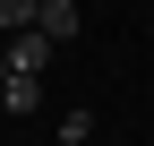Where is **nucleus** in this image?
<instances>
[{"label":"nucleus","instance_id":"39448f33","mask_svg":"<svg viewBox=\"0 0 154 146\" xmlns=\"http://www.w3.org/2000/svg\"><path fill=\"white\" fill-rule=\"evenodd\" d=\"M94 138V112H60V146H86Z\"/></svg>","mask_w":154,"mask_h":146},{"label":"nucleus","instance_id":"f03ea898","mask_svg":"<svg viewBox=\"0 0 154 146\" xmlns=\"http://www.w3.org/2000/svg\"><path fill=\"white\" fill-rule=\"evenodd\" d=\"M0 69H9V78H43V69H51V43H43V34H17V43L0 52Z\"/></svg>","mask_w":154,"mask_h":146},{"label":"nucleus","instance_id":"20e7f679","mask_svg":"<svg viewBox=\"0 0 154 146\" xmlns=\"http://www.w3.org/2000/svg\"><path fill=\"white\" fill-rule=\"evenodd\" d=\"M0 26H9V43H17V34H34V9L26 0H0Z\"/></svg>","mask_w":154,"mask_h":146},{"label":"nucleus","instance_id":"f257e3e1","mask_svg":"<svg viewBox=\"0 0 154 146\" xmlns=\"http://www.w3.org/2000/svg\"><path fill=\"white\" fill-rule=\"evenodd\" d=\"M77 26H86V17H77V0H43V9H34V34H43L51 52H60V43H77Z\"/></svg>","mask_w":154,"mask_h":146},{"label":"nucleus","instance_id":"7ed1b4c3","mask_svg":"<svg viewBox=\"0 0 154 146\" xmlns=\"http://www.w3.org/2000/svg\"><path fill=\"white\" fill-rule=\"evenodd\" d=\"M34 103H43V78H9V86H0V112H17V120H26Z\"/></svg>","mask_w":154,"mask_h":146}]
</instances>
